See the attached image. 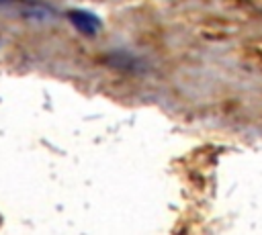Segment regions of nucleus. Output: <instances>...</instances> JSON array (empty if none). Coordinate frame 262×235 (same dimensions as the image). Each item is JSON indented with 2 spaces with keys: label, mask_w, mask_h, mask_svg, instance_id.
I'll return each mask as SVG.
<instances>
[{
  "label": "nucleus",
  "mask_w": 262,
  "mask_h": 235,
  "mask_svg": "<svg viewBox=\"0 0 262 235\" xmlns=\"http://www.w3.org/2000/svg\"><path fill=\"white\" fill-rule=\"evenodd\" d=\"M68 18H70L72 27L76 31H80L82 35L92 37V35H96L100 31V18L96 14H92V12H88V10H70Z\"/></svg>",
  "instance_id": "1"
}]
</instances>
